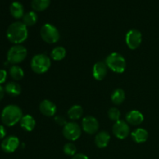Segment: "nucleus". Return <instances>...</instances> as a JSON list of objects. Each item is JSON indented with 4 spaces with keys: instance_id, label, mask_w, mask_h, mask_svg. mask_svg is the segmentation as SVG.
Returning a JSON list of instances; mask_svg holds the SVG:
<instances>
[{
    "instance_id": "1",
    "label": "nucleus",
    "mask_w": 159,
    "mask_h": 159,
    "mask_svg": "<svg viewBox=\"0 0 159 159\" xmlns=\"http://www.w3.org/2000/svg\"><path fill=\"white\" fill-rule=\"evenodd\" d=\"M7 39L14 44H20L28 37L27 26L23 22H15L10 24L6 30Z\"/></svg>"
},
{
    "instance_id": "2",
    "label": "nucleus",
    "mask_w": 159,
    "mask_h": 159,
    "mask_svg": "<svg viewBox=\"0 0 159 159\" xmlns=\"http://www.w3.org/2000/svg\"><path fill=\"white\" fill-rule=\"evenodd\" d=\"M23 117V112L20 107L16 105H8L3 109L1 114V120L7 127H12L20 122Z\"/></svg>"
},
{
    "instance_id": "3",
    "label": "nucleus",
    "mask_w": 159,
    "mask_h": 159,
    "mask_svg": "<svg viewBox=\"0 0 159 159\" xmlns=\"http://www.w3.org/2000/svg\"><path fill=\"white\" fill-rule=\"evenodd\" d=\"M51 61L48 55L43 54H36L32 57L30 67L32 71L36 74H43L51 68Z\"/></svg>"
},
{
    "instance_id": "4",
    "label": "nucleus",
    "mask_w": 159,
    "mask_h": 159,
    "mask_svg": "<svg viewBox=\"0 0 159 159\" xmlns=\"http://www.w3.org/2000/svg\"><path fill=\"white\" fill-rule=\"evenodd\" d=\"M105 63L108 68L112 70L113 72L118 73V74L124 72L127 67L125 58L120 54L116 52L109 54L106 59Z\"/></svg>"
},
{
    "instance_id": "5",
    "label": "nucleus",
    "mask_w": 159,
    "mask_h": 159,
    "mask_svg": "<svg viewBox=\"0 0 159 159\" xmlns=\"http://www.w3.org/2000/svg\"><path fill=\"white\" fill-rule=\"evenodd\" d=\"M27 56V50L24 46L15 44L9 50L7 53V61L10 64L16 65L21 63Z\"/></svg>"
},
{
    "instance_id": "6",
    "label": "nucleus",
    "mask_w": 159,
    "mask_h": 159,
    "mask_svg": "<svg viewBox=\"0 0 159 159\" xmlns=\"http://www.w3.org/2000/svg\"><path fill=\"white\" fill-rule=\"evenodd\" d=\"M40 37L46 43H54L60 39V33L54 25L45 23L40 28Z\"/></svg>"
},
{
    "instance_id": "7",
    "label": "nucleus",
    "mask_w": 159,
    "mask_h": 159,
    "mask_svg": "<svg viewBox=\"0 0 159 159\" xmlns=\"http://www.w3.org/2000/svg\"><path fill=\"white\" fill-rule=\"evenodd\" d=\"M62 134L68 141H75L80 138L82 134V129L77 123L69 122L63 127Z\"/></svg>"
},
{
    "instance_id": "8",
    "label": "nucleus",
    "mask_w": 159,
    "mask_h": 159,
    "mask_svg": "<svg viewBox=\"0 0 159 159\" xmlns=\"http://www.w3.org/2000/svg\"><path fill=\"white\" fill-rule=\"evenodd\" d=\"M142 42V34L138 30L132 29L127 33L126 43L130 50H136Z\"/></svg>"
},
{
    "instance_id": "9",
    "label": "nucleus",
    "mask_w": 159,
    "mask_h": 159,
    "mask_svg": "<svg viewBox=\"0 0 159 159\" xmlns=\"http://www.w3.org/2000/svg\"><path fill=\"white\" fill-rule=\"evenodd\" d=\"M113 133L119 139H125L130 134V126L124 120H117L113 126Z\"/></svg>"
},
{
    "instance_id": "10",
    "label": "nucleus",
    "mask_w": 159,
    "mask_h": 159,
    "mask_svg": "<svg viewBox=\"0 0 159 159\" xmlns=\"http://www.w3.org/2000/svg\"><path fill=\"white\" fill-rule=\"evenodd\" d=\"M99 121L96 118L92 116H87L82 119V130L89 134H94L99 130Z\"/></svg>"
},
{
    "instance_id": "11",
    "label": "nucleus",
    "mask_w": 159,
    "mask_h": 159,
    "mask_svg": "<svg viewBox=\"0 0 159 159\" xmlns=\"http://www.w3.org/2000/svg\"><path fill=\"white\" fill-rule=\"evenodd\" d=\"M20 140L15 136H9L5 138L1 144V148L6 153H12L18 148Z\"/></svg>"
},
{
    "instance_id": "12",
    "label": "nucleus",
    "mask_w": 159,
    "mask_h": 159,
    "mask_svg": "<svg viewBox=\"0 0 159 159\" xmlns=\"http://www.w3.org/2000/svg\"><path fill=\"white\" fill-rule=\"evenodd\" d=\"M107 72H108V67L105 62L98 61L93 66V75L96 80H102L107 76Z\"/></svg>"
},
{
    "instance_id": "13",
    "label": "nucleus",
    "mask_w": 159,
    "mask_h": 159,
    "mask_svg": "<svg viewBox=\"0 0 159 159\" xmlns=\"http://www.w3.org/2000/svg\"><path fill=\"white\" fill-rule=\"evenodd\" d=\"M39 109L42 114L44 115L45 116H48V117L54 116L56 111H57V107H56L55 104L48 99H44L42 101L40 102Z\"/></svg>"
},
{
    "instance_id": "14",
    "label": "nucleus",
    "mask_w": 159,
    "mask_h": 159,
    "mask_svg": "<svg viewBox=\"0 0 159 159\" xmlns=\"http://www.w3.org/2000/svg\"><path fill=\"white\" fill-rule=\"evenodd\" d=\"M126 120L130 125H140L144 121V115L138 110H131L126 115Z\"/></svg>"
},
{
    "instance_id": "15",
    "label": "nucleus",
    "mask_w": 159,
    "mask_h": 159,
    "mask_svg": "<svg viewBox=\"0 0 159 159\" xmlns=\"http://www.w3.org/2000/svg\"><path fill=\"white\" fill-rule=\"evenodd\" d=\"M110 141V135L107 131H100L95 137V144L99 148L107 147Z\"/></svg>"
},
{
    "instance_id": "16",
    "label": "nucleus",
    "mask_w": 159,
    "mask_h": 159,
    "mask_svg": "<svg viewBox=\"0 0 159 159\" xmlns=\"http://www.w3.org/2000/svg\"><path fill=\"white\" fill-rule=\"evenodd\" d=\"M131 138L138 144L144 143L148 138V133L144 128H138L131 133Z\"/></svg>"
},
{
    "instance_id": "17",
    "label": "nucleus",
    "mask_w": 159,
    "mask_h": 159,
    "mask_svg": "<svg viewBox=\"0 0 159 159\" xmlns=\"http://www.w3.org/2000/svg\"><path fill=\"white\" fill-rule=\"evenodd\" d=\"M9 11H10L12 16L17 20L23 18V16H24V8H23V5L19 2H13L10 5Z\"/></svg>"
},
{
    "instance_id": "18",
    "label": "nucleus",
    "mask_w": 159,
    "mask_h": 159,
    "mask_svg": "<svg viewBox=\"0 0 159 159\" xmlns=\"http://www.w3.org/2000/svg\"><path fill=\"white\" fill-rule=\"evenodd\" d=\"M20 126L23 130L30 132L35 128L36 121L30 115H25V116H23L20 120Z\"/></svg>"
},
{
    "instance_id": "19",
    "label": "nucleus",
    "mask_w": 159,
    "mask_h": 159,
    "mask_svg": "<svg viewBox=\"0 0 159 159\" xmlns=\"http://www.w3.org/2000/svg\"><path fill=\"white\" fill-rule=\"evenodd\" d=\"M5 93L11 96H18L20 95L22 89L18 83L15 82H9L6 85L4 88Z\"/></svg>"
},
{
    "instance_id": "20",
    "label": "nucleus",
    "mask_w": 159,
    "mask_h": 159,
    "mask_svg": "<svg viewBox=\"0 0 159 159\" xmlns=\"http://www.w3.org/2000/svg\"><path fill=\"white\" fill-rule=\"evenodd\" d=\"M82 114H83V109L79 105L72 106L68 111V116L72 120L80 119Z\"/></svg>"
},
{
    "instance_id": "21",
    "label": "nucleus",
    "mask_w": 159,
    "mask_h": 159,
    "mask_svg": "<svg viewBox=\"0 0 159 159\" xmlns=\"http://www.w3.org/2000/svg\"><path fill=\"white\" fill-rule=\"evenodd\" d=\"M51 3V0H32L31 7L34 11L42 12L48 8Z\"/></svg>"
},
{
    "instance_id": "22",
    "label": "nucleus",
    "mask_w": 159,
    "mask_h": 159,
    "mask_svg": "<svg viewBox=\"0 0 159 159\" xmlns=\"http://www.w3.org/2000/svg\"><path fill=\"white\" fill-rule=\"evenodd\" d=\"M125 99V93L122 89H116L111 95V101L115 105H120Z\"/></svg>"
},
{
    "instance_id": "23",
    "label": "nucleus",
    "mask_w": 159,
    "mask_h": 159,
    "mask_svg": "<svg viewBox=\"0 0 159 159\" xmlns=\"http://www.w3.org/2000/svg\"><path fill=\"white\" fill-rule=\"evenodd\" d=\"M66 56V50L64 47L58 46L54 48L51 53V58L54 61H61Z\"/></svg>"
},
{
    "instance_id": "24",
    "label": "nucleus",
    "mask_w": 159,
    "mask_h": 159,
    "mask_svg": "<svg viewBox=\"0 0 159 159\" xmlns=\"http://www.w3.org/2000/svg\"><path fill=\"white\" fill-rule=\"evenodd\" d=\"M22 19H23V23L26 26H32L37 22V15L34 11H30L25 13Z\"/></svg>"
},
{
    "instance_id": "25",
    "label": "nucleus",
    "mask_w": 159,
    "mask_h": 159,
    "mask_svg": "<svg viewBox=\"0 0 159 159\" xmlns=\"http://www.w3.org/2000/svg\"><path fill=\"white\" fill-rule=\"evenodd\" d=\"M9 75H10L11 78L16 81L21 80L24 76V71L23 70L20 68V66L17 65H13L9 69Z\"/></svg>"
},
{
    "instance_id": "26",
    "label": "nucleus",
    "mask_w": 159,
    "mask_h": 159,
    "mask_svg": "<svg viewBox=\"0 0 159 159\" xmlns=\"http://www.w3.org/2000/svg\"><path fill=\"white\" fill-rule=\"evenodd\" d=\"M63 151L65 155H69V156H74L75 155H76L77 148H76L75 145L73 143L69 142L65 144L63 148Z\"/></svg>"
},
{
    "instance_id": "27",
    "label": "nucleus",
    "mask_w": 159,
    "mask_h": 159,
    "mask_svg": "<svg viewBox=\"0 0 159 159\" xmlns=\"http://www.w3.org/2000/svg\"><path fill=\"white\" fill-rule=\"evenodd\" d=\"M108 116L111 120L117 121L120 120V112L116 107H112L108 111Z\"/></svg>"
},
{
    "instance_id": "28",
    "label": "nucleus",
    "mask_w": 159,
    "mask_h": 159,
    "mask_svg": "<svg viewBox=\"0 0 159 159\" xmlns=\"http://www.w3.org/2000/svg\"><path fill=\"white\" fill-rule=\"evenodd\" d=\"M54 121L58 124L59 126H63L65 127L68 123H67L66 119H65L64 116H57L54 117Z\"/></svg>"
},
{
    "instance_id": "29",
    "label": "nucleus",
    "mask_w": 159,
    "mask_h": 159,
    "mask_svg": "<svg viewBox=\"0 0 159 159\" xmlns=\"http://www.w3.org/2000/svg\"><path fill=\"white\" fill-rule=\"evenodd\" d=\"M6 79H7V71L4 69H0V84L4 83Z\"/></svg>"
},
{
    "instance_id": "30",
    "label": "nucleus",
    "mask_w": 159,
    "mask_h": 159,
    "mask_svg": "<svg viewBox=\"0 0 159 159\" xmlns=\"http://www.w3.org/2000/svg\"><path fill=\"white\" fill-rule=\"evenodd\" d=\"M6 130L2 125H0V139H2L6 137Z\"/></svg>"
},
{
    "instance_id": "31",
    "label": "nucleus",
    "mask_w": 159,
    "mask_h": 159,
    "mask_svg": "<svg viewBox=\"0 0 159 159\" xmlns=\"http://www.w3.org/2000/svg\"><path fill=\"white\" fill-rule=\"evenodd\" d=\"M71 159H89V158L84 154H76Z\"/></svg>"
},
{
    "instance_id": "32",
    "label": "nucleus",
    "mask_w": 159,
    "mask_h": 159,
    "mask_svg": "<svg viewBox=\"0 0 159 159\" xmlns=\"http://www.w3.org/2000/svg\"><path fill=\"white\" fill-rule=\"evenodd\" d=\"M4 93H5V89L2 88V86L0 85V101L2 99V98L4 97Z\"/></svg>"
}]
</instances>
